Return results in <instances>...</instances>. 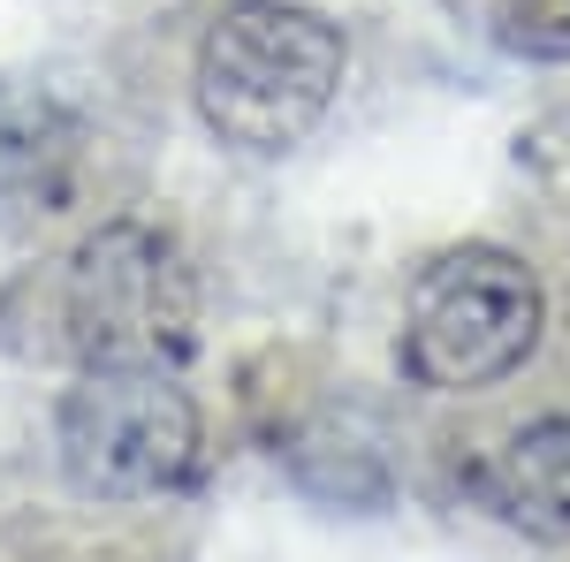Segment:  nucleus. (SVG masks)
I'll use <instances>...</instances> for the list:
<instances>
[{
  "label": "nucleus",
  "mask_w": 570,
  "mask_h": 562,
  "mask_svg": "<svg viewBox=\"0 0 570 562\" xmlns=\"http://www.w3.org/2000/svg\"><path fill=\"white\" fill-rule=\"evenodd\" d=\"M343 77H351V46L335 16L305 0H228L198 39L190 99L228 152L274 160L327 122Z\"/></svg>",
  "instance_id": "f257e3e1"
},
{
  "label": "nucleus",
  "mask_w": 570,
  "mask_h": 562,
  "mask_svg": "<svg viewBox=\"0 0 570 562\" xmlns=\"http://www.w3.org/2000/svg\"><path fill=\"white\" fill-rule=\"evenodd\" d=\"M53 319L77 365H168L198 349V274L160 220H99L61 259Z\"/></svg>",
  "instance_id": "f03ea898"
},
{
  "label": "nucleus",
  "mask_w": 570,
  "mask_h": 562,
  "mask_svg": "<svg viewBox=\"0 0 570 562\" xmlns=\"http://www.w3.org/2000/svg\"><path fill=\"white\" fill-rule=\"evenodd\" d=\"M206 418L168 365H77L53 411V464L85 502H160L190 486Z\"/></svg>",
  "instance_id": "7ed1b4c3"
},
{
  "label": "nucleus",
  "mask_w": 570,
  "mask_h": 562,
  "mask_svg": "<svg viewBox=\"0 0 570 562\" xmlns=\"http://www.w3.org/2000/svg\"><path fill=\"white\" fill-rule=\"evenodd\" d=\"M548 335V289L502 244L441 252L403 304V373L434 395L502 388Z\"/></svg>",
  "instance_id": "20e7f679"
},
{
  "label": "nucleus",
  "mask_w": 570,
  "mask_h": 562,
  "mask_svg": "<svg viewBox=\"0 0 570 562\" xmlns=\"http://www.w3.org/2000/svg\"><path fill=\"white\" fill-rule=\"evenodd\" d=\"M77 175H85V122L53 91L0 77V214H61L77 198Z\"/></svg>",
  "instance_id": "39448f33"
},
{
  "label": "nucleus",
  "mask_w": 570,
  "mask_h": 562,
  "mask_svg": "<svg viewBox=\"0 0 570 562\" xmlns=\"http://www.w3.org/2000/svg\"><path fill=\"white\" fill-rule=\"evenodd\" d=\"M282 472L297 494L312 502H327V510H357V517H373V510H389L395 502V464H389V441L373 418H357V411H312L297 426L282 433Z\"/></svg>",
  "instance_id": "423d86ee"
},
{
  "label": "nucleus",
  "mask_w": 570,
  "mask_h": 562,
  "mask_svg": "<svg viewBox=\"0 0 570 562\" xmlns=\"http://www.w3.org/2000/svg\"><path fill=\"white\" fill-rule=\"evenodd\" d=\"M487 510L525 540H570V411L510 433L487 464Z\"/></svg>",
  "instance_id": "0eeeda50"
}]
</instances>
